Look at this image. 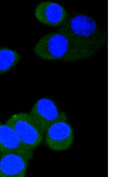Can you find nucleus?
<instances>
[{
	"label": "nucleus",
	"mask_w": 118,
	"mask_h": 177,
	"mask_svg": "<svg viewBox=\"0 0 118 177\" xmlns=\"http://www.w3.org/2000/svg\"><path fill=\"white\" fill-rule=\"evenodd\" d=\"M14 129L23 144L33 151L41 143L44 133L29 113L14 114L6 121Z\"/></svg>",
	"instance_id": "obj_1"
},
{
	"label": "nucleus",
	"mask_w": 118,
	"mask_h": 177,
	"mask_svg": "<svg viewBox=\"0 0 118 177\" xmlns=\"http://www.w3.org/2000/svg\"><path fill=\"white\" fill-rule=\"evenodd\" d=\"M68 40L59 33L47 34L42 36L37 41L33 48L35 54L44 60L58 59L67 53Z\"/></svg>",
	"instance_id": "obj_2"
},
{
	"label": "nucleus",
	"mask_w": 118,
	"mask_h": 177,
	"mask_svg": "<svg viewBox=\"0 0 118 177\" xmlns=\"http://www.w3.org/2000/svg\"><path fill=\"white\" fill-rule=\"evenodd\" d=\"M44 134L46 145L54 151L66 150L70 147L73 142L72 128L63 117L51 124Z\"/></svg>",
	"instance_id": "obj_3"
},
{
	"label": "nucleus",
	"mask_w": 118,
	"mask_h": 177,
	"mask_svg": "<svg viewBox=\"0 0 118 177\" xmlns=\"http://www.w3.org/2000/svg\"><path fill=\"white\" fill-rule=\"evenodd\" d=\"M29 114L44 133L51 124L62 117L54 101L46 98L37 100Z\"/></svg>",
	"instance_id": "obj_4"
},
{
	"label": "nucleus",
	"mask_w": 118,
	"mask_h": 177,
	"mask_svg": "<svg viewBox=\"0 0 118 177\" xmlns=\"http://www.w3.org/2000/svg\"><path fill=\"white\" fill-rule=\"evenodd\" d=\"M29 160L25 156L17 153L1 154L0 177H25Z\"/></svg>",
	"instance_id": "obj_5"
},
{
	"label": "nucleus",
	"mask_w": 118,
	"mask_h": 177,
	"mask_svg": "<svg viewBox=\"0 0 118 177\" xmlns=\"http://www.w3.org/2000/svg\"><path fill=\"white\" fill-rule=\"evenodd\" d=\"M9 152L21 154L30 160L33 155V151L23 144L10 125L0 123V154Z\"/></svg>",
	"instance_id": "obj_6"
},
{
	"label": "nucleus",
	"mask_w": 118,
	"mask_h": 177,
	"mask_svg": "<svg viewBox=\"0 0 118 177\" xmlns=\"http://www.w3.org/2000/svg\"><path fill=\"white\" fill-rule=\"evenodd\" d=\"M36 19L40 23L49 26H54L61 21L63 14V8L59 4L44 1L38 4L34 12Z\"/></svg>",
	"instance_id": "obj_7"
},
{
	"label": "nucleus",
	"mask_w": 118,
	"mask_h": 177,
	"mask_svg": "<svg viewBox=\"0 0 118 177\" xmlns=\"http://www.w3.org/2000/svg\"><path fill=\"white\" fill-rule=\"evenodd\" d=\"M70 27L75 34L86 37L94 34L96 28V24L88 16L80 14L75 16L71 19Z\"/></svg>",
	"instance_id": "obj_8"
},
{
	"label": "nucleus",
	"mask_w": 118,
	"mask_h": 177,
	"mask_svg": "<svg viewBox=\"0 0 118 177\" xmlns=\"http://www.w3.org/2000/svg\"><path fill=\"white\" fill-rule=\"evenodd\" d=\"M20 58V55L16 50L0 46V75L12 69L18 63Z\"/></svg>",
	"instance_id": "obj_9"
}]
</instances>
